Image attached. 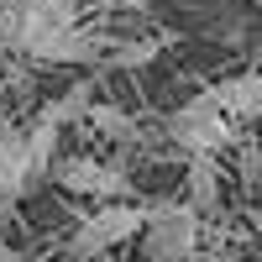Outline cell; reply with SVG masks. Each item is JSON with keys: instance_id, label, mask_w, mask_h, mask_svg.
<instances>
[{"instance_id": "1", "label": "cell", "mask_w": 262, "mask_h": 262, "mask_svg": "<svg viewBox=\"0 0 262 262\" xmlns=\"http://www.w3.org/2000/svg\"><path fill=\"white\" fill-rule=\"evenodd\" d=\"M142 226H147V205L105 200L100 210H90V215L74 226V236H69V257H74V262H90V257H100V252L131 242V236H142Z\"/></svg>"}, {"instance_id": "12", "label": "cell", "mask_w": 262, "mask_h": 262, "mask_svg": "<svg viewBox=\"0 0 262 262\" xmlns=\"http://www.w3.org/2000/svg\"><path fill=\"white\" fill-rule=\"evenodd\" d=\"M27 37V0H0V48H21Z\"/></svg>"}, {"instance_id": "8", "label": "cell", "mask_w": 262, "mask_h": 262, "mask_svg": "<svg viewBox=\"0 0 262 262\" xmlns=\"http://www.w3.org/2000/svg\"><path fill=\"white\" fill-rule=\"evenodd\" d=\"M74 0H27V37H21V48L37 37H48V32H63V27H74Z\"/></svg>"}, {"instance_id": "2", "label": "cell", "mask_w": 262, "mask_h": 262, "mask_svg": "<svg viewBox=\"0 0 262 262\" xmlns=\"http://www.w3.org/2000/svg\"><path fill=\"white\" fill-rule=\"evenodd\" d=\"M147 262H194L200 252V210L189 200L184 205H147Z\"/></svg>"}, {"instance_id": "10", "label": "cell", "mask_w": 262, "mask_h": 262, "mask_svg": "<svg viewBox=\"0 0 262 262\" xmlns=\"http://www.w3.org/2000/svg\"><path fill=\"white\" fill-rule=\"evenodd\" d=\"M58 131H63V126H53V121H37V126L27 131V147H32L37 173H53V163H58Z\"/></svg>"}, {"instance_id": "5", "label": "cell", "mask_w": 262, "mask_h": 262, "mask_svg": "<svg viewBox=\"0 0 262 262\" xmlns=\"http://www.w3.org/2000/svg\"><path fill=\"white\" fill-rule=\"evenodd\" d=\"M37 179H42V173H37V163H32L27 131H6V137H0V205L21 200Z\"/></svg>"}, {"instance_id": "11", "label": "cell", "mask_w": 262, "mask_h": 262, "mask_svg": "<svg viewBox=\"0 0 262 262\" xmlns=\"http://www.w3.org/2000/svg\"><path fill=\"white\" fill-rule=\"evenodd\" d=\"M84 111H90V84H74L63 100H53L48 111H42V121H53V126H69V121H79Z\"/></svg>"}, {"instance_id": "14", "label": "cell", "mask_w": 262, "mask_h": 262, "mask_svg": "<svg viewBox=\"0 0 262 262\" xmlns=\"http://www.w3.org/2000/svg\"><path fill=\"white\" fill-rule=\"evenodd\" d=\"M0 262H27V257H21L16 247H6V242H0Z\"/></svg>"}, {"instance_id": "9", "label": "cell", "mask_w": 262, "mask_h": 262, "mask_svg": "<svg viewBox=\"0 0 262 262\" xmlns=\"http://www.w3.org/2000/svg\"><path fill=\"white\" fill-rule=\"evenodd\" d=\"M189 205L200 215H210L215 205H221V173H215L210 152H194V158H189Z\"/></svg>"}, {"instance_id": "7", "label": "cell", "mask_w": 262, "mask_h": 262, "mask_svg": "<svg viewBox=\"0 0 262 262\" xmlns=\"http://www.w3.org/2000/svg\"><path fill=\"white\" fill-rule=\"evenodd\" d=\"M221 100V111L231 121H262V74H242V79H226L210 90Z\"/></svg>"}, {"instance_id": "13", "label": "cell", "mask_w": 262, "mask_h": 262, "mask_svg": "<svg viewBox=\"0 0 262 262\" xmlns=\"http://www.w3.org/2000/svg\"><path fill=\"white\" fill-rule=\"evenodd\" d=\"M90 121H95L100 131H111V137H121V142H131V137H137V131H131V121H126L121 111H111V105H100V111L90 105Z\"/></svg>"}, {"instance_id": "15", "label": "cell", "mask_w": 262, "mask_h": 262, "mask_svg": "<svg viewBox=\"0 0 262 262\" xmlns=\"http://www.w3.org/2000/svg\"><path fill=\"white\" fill-rule=\"evenodd\" d=\"M194 262H226V257H215V252H205V257H200V252H194Z\"/></svg>"}, {"instance_id": "3", "label": "cell", "mask_w": 262, "mask_h": 262, "mask_svg": "<svg viewBox=\"0 0 262 262\" xmlns=\"http://www.w3.org/2000/svg\"><path fill=\"white\" fill-rule=\"evenodd\" d=\"M168 137L179 142L189 158H194V152H210V158H215L221 147H231L236 131H231V116L221 111V100L205 90V95H194L189 105H179V111L168 116Z\"/></svg>"}, {"instance_id": "6", "label": "cell", "mask_w": 262, "mask_h": 262, "mask_svg": "<svg viewBox=\"0 0 262 262\" xmlns=\"http://www.w3.org/2000/svg\"><path fill=\"white\" fill-rule=\"evenodd\" d=\"M21 53H32L37 63H95L100 58V42L90 32H79V27H63V32H48V37L27 42Z\"/></svg>"}, {"instance_id": "4", "label": "cell", "mask_w": 262, "mask_h": 262, "mask_svg": "<svg viewBox=\"0 0 262 262\" xmlns=\"http://www.w3.org/2000/svg\"><path fill=\"white\" fill-rule=\"evenodd\" d=\"M53 179L69 194H90V200H126V194H131L126 173L111 168V163H95V158H58Z\"/></svg>"}]
</instances>
